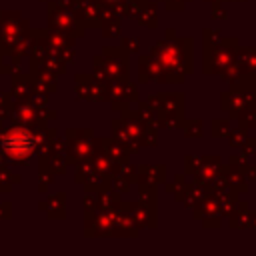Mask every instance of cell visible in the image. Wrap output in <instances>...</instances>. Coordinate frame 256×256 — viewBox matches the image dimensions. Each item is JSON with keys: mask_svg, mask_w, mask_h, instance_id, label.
<instances>
[{"mask_svg": "<svg viewBox=\"0 0 256 256\" xmlns=\"http://www.w3.org/2000/svg\"><path fill=\"white\" fill-rule=\"evenodd\" d=\"M30 148H32V142H30L28 134H24V132H16L6 140V150L12 154L22 156V154H28Z\"/></svg>", "mask_w": 256, "mask_h": 256, "instance_id": "cell-1", "label": "cell"}]
</instances>
